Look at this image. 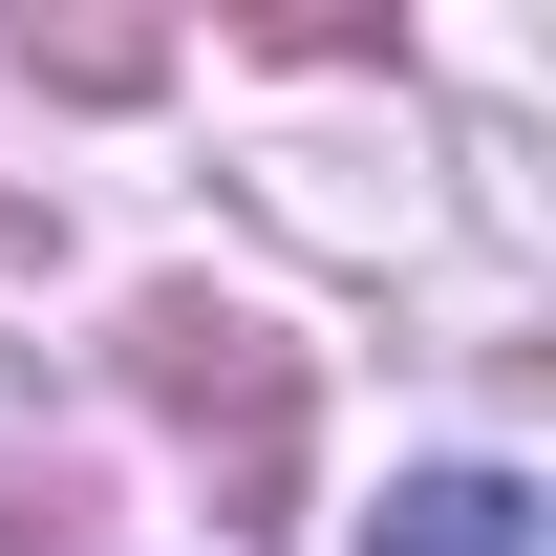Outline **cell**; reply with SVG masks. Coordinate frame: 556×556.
Segmentation results:
<instances>
[{"label":"cell","instance_id":"1","mask_svg":"<svg viewBox=\"0 0 556 556\" xmlns=\"http://www.w3.org/2000/svg\"><path fill=\"white\" fill-rule=\"evenodd\" d=\"M129 343H150V407H193V428L236 407V471H278V428H300V386H278V343L236 321V300H150Z\"/></svg>","mask_w":556,"mask_h":556},{"label":"cell","instance_id":"2","mask_svg":"<svg viewBox=\"0 0 556 556\" xmlns=\"http://www.w3.org/2000/svg\"><path fill=\"white\" fill-rule=\"evenodd\" d=\"M364 556H535V492H514V471H407Z\"/></svg>","mask_w":556,"mask_h":556}]
</instances>
